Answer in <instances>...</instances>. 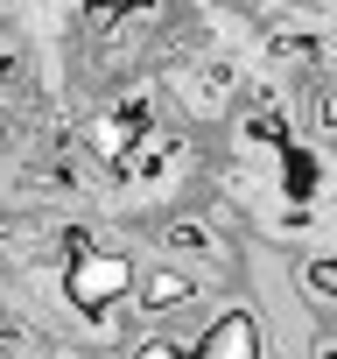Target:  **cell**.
Here are the masks:
<instances>
[{
	"label": "cell",
	"mask_w": 337,
	"mask_h": 359,
	"mask_svg": "<svg viewBox=\"0 0 337 359\" xmlns=\"http://www.w3.org/2000/svg\"><path fill=\"white\" fill-rule=\"evenodd\" d=\"M127 289H134V261H127V254H113V247H92L85 233H71V275H64L71 310L106 317V310H113Z\"/></svg>",
	"instance_id": "obj_1"
},
{
	"label": "cell",
	"mask_w": 337,
	"mask_h": 359,
	"mask_svg": "<svg viewBox=\"0 0 337 359\" xmlns=\"http://www.w3.org/2000/svg\"><path fill=\"white\" fill-rule=\"evenodd\" d=\"M190 359H267V352H260V324H253L246 310H225V317L190 345Z\"/></svg>",
	"instance_id": "obj_2"
},
{
	"label": "cell",
	"mask_w": 337,
	"mask_h": 359,
	"mask_svg": "<svg viewBox=\"0 0 337 359\" xmlns=\"http://www.w3.org/2000/svg\"><path fill=\"white\" fill-rule=\"evenodd\" d=\"M197 296V282L183 275V268H155L148 282H141V310H183Z\"/></svg>",
	"instance_id": "obj_3"
},
{
	"label": "cell",
	"mask_w": 337,
	"mask_h": 359,
	"mask_svg": "<svg viewBox=\"0 0 337 359\" xmlns=\"http://www.w3.org/2000/svg\"><path fill=\"white\" fill-rule=\"evenodd\" d=\"M141 359H190V345H183V338H148Z\"/></svg>",
	"instance_id": "obj_4"
}]
</instances>
